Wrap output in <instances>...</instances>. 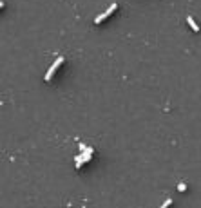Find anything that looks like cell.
I'll return each mask as SVG.
<instances>
[{
	"label": "cell",
	"mask_w": 201,
	"mask_h": 208,
	"mask_svg": "<svg viewBox=\"0 0 201 208\" xmlns=\"http://www.w3.org/2000/svg\"><path fill=\"white\" fill-rule=\"evenodd\" d=\"M116 7H118L116 4H111V6L107 7V11H103L101 15H98V17L94 18V24H101V22H103L105 18H109V17H111V15H112V13L116 11Z\"/></svg>",
	"instance_id": "cell-3"
},
{
	"label": "cell",
	"mask_w": 201,
	"mask_h": 208,
	"mask_svg": "<svg viewBox=\"0 0 201 208\" xmlns=\"http://www.w3.org/2000/svg\"><path fill=\"white\" fill-rule=\"evenodd\" d=\"M178 190H180V192H185V190H187V185H185V183H180V185H178Z\"/></svg>",
	"instance_id": "cell-6"
},
{
	"label": "cell",
	"mask_w": 201,
	"mask_h": 208,
	"mask_svg": "<svg viewBox=\"0 0 201 208\" xmlns=\"http://www.w3.org/2000/svg\"><path fill=\"white\" fill-rule=\"evenodd\" d=\"M187 24H188V25L192 27V31H196V33L199 31V25H198V24L194 22V18H192V17H187Z\"/></svg>",
	"instance_id": "cell-4"
},
{
	"label": "cell",
	"mask_w": 201,
	"mask_h": 208,
	"mask_svg": "<svg viewBox=\"0 0 201 208\" xmlns=\"http://www.w3.org/2000/svg\"><path fill=\"white\" fill-rule=\"evenodd\" d=\"M63 60H65L63 56H58V58H56V62H55V63L49 67V71H47V73H45V76H44V80H45V81H49V80L53 78V74L56 73V69H58L62 63H63Z\"/></svg>",
	"instance_id": "cell-2"
},
{
	"label": "cell",
	"mask_w": 201,
	"mask_h": 208,
	"mask_svg": "<svg viewBox=\"0 0 201 208\" xmlns=\"http://www.w3.org/2000/svg\"><path fill=\"white\" fill-rule=\"evenodd\" d=\"M93 152H94V150H93L91 147H87V149H85V152H82L80 156H76V157H74V159H76V168H82V165H83V163L91 161Z\"/></svg>",
	"instance_id": "cell-1"
},
{
	"label": "cell",
	"mask_w": 201,
	"mask_h": 208,
	"mask_svg": "<svg viewBox=\"0 0 201 208\" xmlns=\"http://www.w3.org/2000/svg\"><path fill=\"white\" fill-rule=\"evenodd\" d=\"M85 149H87V147H85V143H80V150L85 152Z\"/></svg>",
	"instance_id": "cell-7"
},
{
	"label": "cell",
	"mask_w": 201,
	"mask_h": 208,
	"mask_svg": "<svg viewBox=\"0 0 201 208\" xmlns=\"http://www.w3.org/2000/svg\"><path fill=\"white\" fill-rule=\"evenodd\" d=\"M2 7H4V2H0V9H2Z\"/></svg>",
	"instance_id": "cell-8"
},
{
	"label": "cell",
	"mask_w": 201,
	"mask_h": 208,
	"mask_svg": "<svg viewBox=\"0 0 201 208\" xmlns=\"http://www.w3.org/2000/svg\"><path fill=\"white\" fill-rule=\"evenodd\" d=\"M170 205H172V199H167V201H165V203H163V205H161L160 208H169Z\"/></svg>",
	"instance_id": "cell-5"
}]
</instances>
